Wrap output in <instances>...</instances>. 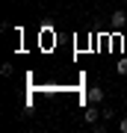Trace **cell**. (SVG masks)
<instances>
[{
	"mask_svg": "<svg viewBox=\"0 0 127 133\" xmlns=\"http://www.w3.org/2000/svg\"><path fill=\"white\" fill-rule=\"evenodd\" d=\"M115 68H118V74H127V59H121V62H118Z\"/></svg>",
	"mask_w": 127,
	"mask_h": 133,
	"instance_id": "5b68a950",
	"label": "cell"
},
{
	"mask_svg": "<svg viewBox=\"0 0 127 133\" xmlns=\"http://www.w3.org/2000/svg\"><path fill=\"white\" fill-rule=\"evenodd\" d=\"M83 118H86V124H98V121H101V109L95 107V104H89L86 112H83Z\"/></svg>",
	"mask_w": 127,
	"mask_h": 133,
	"instance_id": "7a4b0ae2",
	"label": "cell"
},
{
	"mask_svg": "<svg viewBox=\"0 0 127 133\" xmlns=\"http://www.w3.org/2000/svg\"><path fill=\"white\" fill-rule=\"evenodd\" d=\"M101 118H104V121H112V109L104 107V109H101Z\"/></svg>",
	"mask_w": 127,
	"mask_h": 133,
	"instance_id": "277c9868",
	"label": "cell"
},
{
	"mask_svg": "<svg viewBox=\"0 0 127 133\" xmlns=\"http://www.w3.org/2000/svg\"><path fill=\"white\" fill-rule=\"evenodd\" d=\"M118 130H121V133H127V115H124L121 121H118Z\"/></svg>",
	"mask_w": 127,
	"mask_h": 133,
	"instance_id": "8992f818",
	"label": "cell"
},
{
	"mask_svg": "<svg viewBox=\"0 0 127 133\" xmlns=\"http://www.w3.org/2000/svg\"><path fill=\"white\" fill-rule=\"evenodd\" d=\"M109 27H112V30H124L127 27V12L124 9H115L112 18H109Z\"/></svg>",
	"mask_w": 127,
	"mask_h": 133,
	"instance_id": "6da1fadb",
	"label": "cell"
},
{
	"mask_svg": "<svg viewBox=\"0 0 127 133\" xmlns=\"http://www.w3.org/2000/svg\"><path fill=\"white\" fill-rule=\"evenodd\" d=\"M124 107H127V95H124Z\"/></svg>",
	"mask_w": 127,
	"mask_h": 133,
	"instance_id": "52a82bcc",
	"label": "cell"
},
{
	"mask_svg": "<svg viewBox=\"0 0 127 133\" xmlns=\"http://www.w3.org/2000/svg\"><path fill=\"white\" fill-rule=\"evenodd\" d=\"M89 104H104V89H89Z\"/></svg>",
	"mask_w": 127,
	"mask_h": 133,
	"instance_id": "3957f363",
	"label": "cell"
}]
</instances>
